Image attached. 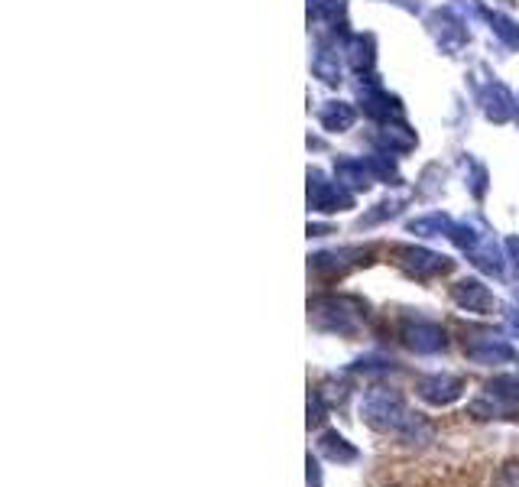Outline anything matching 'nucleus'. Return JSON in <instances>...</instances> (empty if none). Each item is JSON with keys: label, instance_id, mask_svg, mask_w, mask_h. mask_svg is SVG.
<instances>
[{"label": "nucleus", "instance_id": "1", "mask_svg": "<svg viewBox=\"0 0 519 487\" xmlns=\"http://www.w3.org/2000/svg\"><path fill=\"white\" fill-rule=\"evenodd\" d=\"M360 416L370 429L377 433H399V425L406 423L409 410H406V400L399 390L393 387H370L364 394V403H360Z\"/></svg>", "mask_w": 519, "mask_h": 487}, {"label": "nucleus", "instance_id": "14", "mask_svg": "<svg viewBox=\"0 0 519 487\" xmlns=\"http://www.w3.org/2000/svg\"><path fill=\"white\" fill-rule=\"evenodd\" d=\"M494 487H519V462L500 464V472L494 474Z\"/></svg>", "mask_w": 519, "mask_h": 487}, {"label": "nucleus", "instance_id": "15", "mask_svg": "<svg viewBox=\"0 0 519 487\" xmlns=\"http://www.w3.org/2000/svg\"><path fill=\"white\" fill-rule=\"evenodd\" d=\"M305 484L325 487V481H322V464H318V458H312V452L305 455Z\"/></svg>", "mask_w": 519, "mask_h": 487}, {"label": "nucleus", "instance_id": "4", "mask_svg": "<svg viewBox=\"0 0 519 487\" xmlns=\"http://www.w3.org/2000/svg\"><path fill=\"white\" fill-rule=\"evenodd\" d=\"M403 341H406V348H412L416 355H435V351H445V345H448L442 328L432 322H422V318L406 325Z\"/></svg>", "mask_w": 519, "mask_h": 487}, {"label": "nucleus", "instance_id": "13", "mask_svg": "<svg viewBox=\"0 0 519 487\" xmlns=\"http://www.w3.org/2000/svg\"><path fill=\"white\" fill-rule=\"evenodd\" d=\"M325 413H328V403L322 400V394H318V390H309V419H305V423H309V429H318V425L325 423Z\"/></svg>", "mask_w": 519, "mask_h": 487}, {"label": "nucleus", "instance_id": "10", "mask_svg": "<svg viewBox=\"0 0 519 487\" xmlns=\"http://www.w3.org/2000/svg\"><path fill=\"white\" fill-rule=\"evenodd\" d=\"M396 439L406 442V445H428V442H435V425L428 423L422 413H412L409 410V416H406V423L399 425Z\"/></svg>", "mask_w": 519, "mask_h": 487}, {"label": "nucleus", "instance_id": "12", "mask_svg": "<svg viewBox=\"0 0 519 487\" xmlns=\"http://www.w3.org/2000/svg\"><path fill=\"white\" fill-rule=\"evenodd\" d=\"M487 394L500 396V400H510V403H519V377H510V374H504V377H494L487 380Z\"/></svg>", "mask_w": 519, "mask_h": 487}, {"label": "nucleus", "instance_id": "7", "mask_svg": "<svg viewBox=\"0 0 519 487\" xmlns=\"http://www.w3.org/2000/svg\"><path fill=\"white\" fill-rule=\"evenodd\" d=\"M465 355L471 357L474 364H516L519 355L510 348V345H504V341H494V338H477L471 341V345H465Z\"/></svg>", "mask_w": 519, "mask_h": 487}, {"label": "nucleus", "instance_id": "8", "mask_svg": "<svg viewBox=\"0 0 519 487\" xmlns=\"http://www.w3.org/2000/svg\"><path fill=\"white\" fill-rule=\"evenodd\" d=\"M315 449H318V455L328 458V462H334V464H354L357 458H360L357 445H351V442L344 439L341 433H334V429H328V433L318 435Z\"/></svg>", "mask_w": 519, "mask_h": 487}, {"label": "nucleus", "instance_id": "11", "mask_svg": "<svg viewBox=\"0 0 519 487\" xmlns=\"http://www.w3.org/2000/svg\"><path fill=\"white\" fill-rule=\"evenodd\" d=\"M351 371L364 374V377H387V374L396 371V364L387 361V357H357V361L351 364Z\"/></svg>", "mask_w": 519, "mask_h": 487}, {"label": "nucleus", "instance_id": "2", "mask_svg": "<svg viewBox=\"0 0 519 487\" xmlns=\"http://www.w3.org/2000/svg\"><path fill=\"white\" fill-rule=\"evenodd\" d=\"M312 312V322H315V328H322V332H338V335H354L357 325L354 318H351L348 306L344 302H334V299H315L309 306Z\"/></svg>", "mask_w": 519, "mask_h": 487}, {"label": "nucleus", "instance_id": "9", "mask_svg": "<svg viewBox=\"0 0 519 487\" xmlns=\"http://www.w3.org/2000/svg\"><path fill=\"white\" fill-rule=\"evenodd\" d=\"M467 410H471V416H477V419H516V403L500 400V396L487 394V390H484L481 396H474Z\"/></svg>", "mask_w": 519, "mask_h": 487}, {"label": "nucleus", "instance_id": "6", "mask_svg": "<svg viewBox=\"0 0 519 487\" xmlns=\"http://www.w3.org/2000/svg\"><path fill=\"white\" fill-rule=\"evenodd\" d=\"M399 263H403L406 270L416 273V277H432V273H445L451 267L448 257H438V254H428V250H416V248H399L396 250Z\"/></svg>", "mask_w": 519, "mask_h": 487}, {"label": "nucleus", "instance_id": "3", "mask_svg": "<svg viewBox=\"0 0 519 487\" xmlns=\"http://www.w3.org/2000/svg\"><path fill=\"white\" fill-rule=\"evenodd\" d=\"M416 390L432 406H451L457 396L465 394V380L455 377V374H428V377L418 380Z\"/></svg>", "mask_w": 519, "mask_h": 487}, {"label": "nucleus", "instance_id": "5", "mask_svg": "<svg viewBox=\"0 0 519 487\" xmlns=\"http://www.w3.org/2000/svg\"><path fill=\"white\" fill-rule=\"evenodd\" d=\"M451 299H455L461 309L481 312V316H490V309H494V296H490V289L484 287V283H477V279H461V283H455V287H451Z\"/></svg>", "mask_w": 519, "mask_h": 487}]
</instances>
